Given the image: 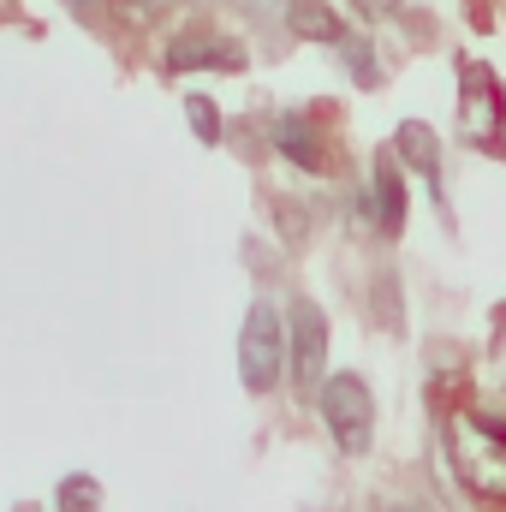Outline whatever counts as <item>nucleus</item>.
Here are the masks:
<instances>
[{"label":"nucleus","mask_w":506,"mask_h":512,"mask_svg":"<svg viewBox=\"0 0 506 512\" xmlns=\"http://www.w3.org/2000/svg\"><path fill=\"white\" fill-rule=\"evenodd\" d=\"M108 6H114V18H126V24H155V18H167L173 0H108Z\"/></svg>","instance_id":"1a4fd4ad"},{"label":"nucleus","mask_w":506,"mask_h":512,"mask_svg":"<svg viewBox=\"0 0 506 512\" xmlns=\"http://www.w3.org/2000/svg\"><path fill=\"white\" fill-rule=\"evenodd\" d=\"M286 370H292L298 393H322V382H328V322L310 298H298L286 316Z\"/></svg>","instance_id":"7ed1b4c3"},{"label":"nucleus","mask_w":506,"mask_h":512,"mask_svg":"<svg viewBox=\"0 0 506 512\" xmlns=\"http://www.w3.org/2000/svg\"><path fill=\"white\" fill-rule=\"evenodd\" d=\"M393 512H429V507H393Z\"/></svg>","instance_id":"2eb2a0df"},{"label":"nucleus","mask_w":506,"mask_h":512,"mask_svg":"<svg viewBox=\"0 0 506 512\" xmlns=\"http://www.w3.org/2000/svg\"><path fill=\"white\" fill-rule=\"evenodd\" d=\"M370 203H376V227L393 239V233L405 227V179H399L393 161H376V173H370Z\"/></svg>","instance_id":"39448f33"},{"label":"nucleus","mask_w":506,"mask_h":512,"mask_svg":"<svg viewBox=\"0 0 506 512\" xmlns=\"http://www.w3.org/2000/svg\"><path fill=\"white\" fill-rule=\"evenodd\" d=\"M274 137H280V149H286V155H292L298 167H310V173L322 167V137L304 126L298 114H280V120H274Z\"/></svg>","instance_id":"6e6552de"},{"label":"nucleus","mask_w":506,"mask_h":512,"mask_svg":"<svg viewBox=\"0 0 506 512\" xmlns=\"http://www.w3.org/2000/svg\"><path fill=\"white\" fill-rule=\"evenodd\" d=\"M393 155L399 161H411L423 179H435V161H441V143H435V131L423 126V120H405V126L393 131Z\"/></svg>","instance_id":"0eeeda50"},{"label":"nucleus","mask_w":506,"mask_h":512,"mask_svg":"<svg viewBox=\"0 0 506 512\" xmlns=\"http://www.w3.org/2000/svg\"><path fill=\"white\" fill-rule=\"evenodd\" d=\"M96 507V483L90 477H72L66 483V501H60V512H90Z\"/></svg>","instance_id":"f8f14e48"},{"label":"nucleus","mask_w":506,"mask_h":512,"mask_svg":"<svg viewBox=\"0 0 506 512\" xmlns=\"http://www.w3.org/2000/svg\"><path fill=\"white\" fill-rule=\"evenodd\" d=\"M286 24H292V36H304V42H346V30H340V18H334L328 0H292Z\"/></svg>","instance_id":"423d86ee"},{"label":"nucleus","mask_w":506,"mask_h":512,"mask_svg":"<svg viewBox=\"0 0 506 512\" xmlns=\"http://www.w3.org/2000/svg\"><path fill=\"white\" fill-rule=\"evenodd\" d=\"M185 114H191V126H197V137H203V143H221V126H215V102L191 96V102H185Z\"/></svg>","instance_id":"9b49d317"},{"label":"nucleus","mask_w":506,"mask_h":512,"mask_svg":"<svg viewBox=\"0 0 506 512\" xmlns=\"http://www.w3.org/2000/svg\"><path fill=\"white\" fill-rule=\"evenodd\" d=\"M352 6H358L364 18H399V6H405V0H352Z\"/></svg>","instance_id":"4468645a"},{"label":"nucleus","mask_w":506,"mask_h":512,"mask_svg":"<svg viewBox=\"0 0 506 512\" xmlns=\"http://www.w3.org/2000/svg\"><path fill=\"white\" fill-rule=\"evenodd\" d=\"M280 370H286V322L274 316V304H251L239 328V376L251 393H274Z\"/></svg>","instance_id":"f03ea898"},{"label":"nucleus","mask_w":506,"mask_h":512,"mask_svg":"<svg viewBox=\"0 0 506 512\" xmlns=\"http://www.w3.org/2000/svg\"><path fill=\"white\" fill-rule=\"evenodd\" d=\"M274 227H280V239H304L310 233V221H304V203H274Z\"/></svg>","instance_id":"9d476101"},{"label":"nucleus","mask_w":506,"mask_h":512,"mask_svg":"<svg viewBox=\"0 0 506 512\" xmlns=\"http://www.w3.org/2000/svg\"><path fill=\"white\" fill-rule=\"evenodd\" d=\"M316 405H322V423H328L340 453H352V459L370 453V441H376V399H370L364 376H352V370L328 376L322 393H316Z\"/></svg>","instance_id":"f257e3e1"},{"label":"nucleus","mask_w":506,"mask_h":512,"mask_svg":"<svg viewBox=\"0 0 506 512\" xmlns=\"http://www.w3.org/2000/svg\"><path fill=\"white\" fill-rule=\"evenodd\" d=\"M167 60L185 72V66H203V72H239L245 66V48L233 36H215V30H191L167 48Z\"/></svg>","instance_id":"20e7f679"},{"label":"nucleus","mask_w":506,"mask_h":512,"mask_svg":"<svg viewBox=\"0 0 506 512\" xmlns=\"http://www.w3.org/2000/svg\"><path fill=\"white\" fill-rule=\"evenodd\" d=\"M346 54H352V78H358V84H376V60H370V48H364V42H346Z\"/></svg>","instance_id":"ddd939ff"}]
</instances>
